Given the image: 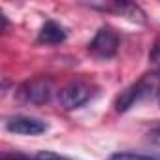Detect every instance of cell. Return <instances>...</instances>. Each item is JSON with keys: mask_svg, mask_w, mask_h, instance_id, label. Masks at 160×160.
<instances>
[{"mask_svg": "<svg viewBox=\"0 0 160 160\" xmlns=\"http://www.w3.org/2000/svg\"><path fill=\"white\" fill-rule=\"evenodd\" d=\"M158 94H160V73L149 72L143 77H139L136 83H132L130 87L121 91V94L115 100V109L119 113H124L130 108H134L136 104L152 100Z\"/></svg>", "mask_w": 160, "mask_h": 160, "instance_id": "obj_1", "label": "cell"}, {"mask_svg": "<svg viewBox=\"0 0 160 160\" xmlns=\"http://www.w3.org/2000/svg\"><path fill=\"white\" fill-rule=\"evenodd\" d=\"M51 92H53V87H51V81L45 77H34V79H28L25 81L19 91H17V98L25 104H34V106H42L45 102H49L51 98Z\"/></svg>", "mask_w": 160, "mask_h": 160, "instance_id": "obj_2", "label": "cell"}, {"mask_svg": "<svg viewBox=\"0 0 160 160\" xmlns=\"http://www.w3.org/2000/svg\"><path fill=\"white\" fill-rule=\"evenodd\" d=\"M91 98H92V87L89 83H85V81H70L58 92V104L64 109L81 108Z\"/></svg>", "mask_w": 160, "mask_h": 160, "instance_id": "obj_3", "label": "cell"}, {"mask_svg": "<svg viewBox=\"0 0 160 160\" xmlns=\"http://www.w3.org/2000/svg\"><path fill=\"white\" fill-rule=\"evenodd\" d=\"M119 34L115 28L111 27H100V30L96 32V36L92 38V42L89 43V51L96 57V58H111L115 57L117 49H119Z\"/></svg>", "mask_w": 160, "mask_h": 160, "instance_id": "obj_4", "label": "cell"}, {"mask_svg": "<svg viewBox=\"0 0 160 160\" xmlns=\"http://www.w3.org/2000/svg\"><path fill=\"white\" fill-rule=\"evenodd\" d=\"M6 130L21 136H38L47 130V122L30 115H15L6 121Z\"/></svg>", "mask_w": 160, "mask_h": 160, "instance_id": "obj_5", "label": "cell"}, {"mask_svg": "<svg viewBox=\"0 0 160 160\" xmlns=\"http://www.w3.org/2000/svg\"><path fill=\"white\" fill-rule=\"evenodd\" d=\"M66 30L62 25H58L57 21H45L43 27L40 28L38 34V43H45V45H57L62 43L66 40Z\"/></svg>", "mask_w": 160, "mask_h": 160, "instance_id": "obj_6", "label": "cell"}, {"mask_svg": "<svg viewBox=\"0 0 160 160\" xmlns=\"http://www.w3.org/2000/svg\"><path fill=\"white\" fill-rule=\"evenodd\" d=\"M108 160H160V154H147V152H134V151H121L111 154Z\"/></svg>", "mask_w": 160, "mask_h": 160, "instance_id": "obj_7", "label": "cell"}, {"mask_svg": "<svg viewBox=\"0 0 160 160\" xmlns=\"http://www.w3.org/2000/svg\"><path fill=\"white\" fill-rule=\"evenodd\" d=\"M32 158H34V160H72V158L62 156V154L53 152V151H40V152H36Z\"/></svg>", "mask_w": 160, "mask_h": 160, "instance_id": "obj_8", "label": "cell"}, {"mask_svg": "<svg viewBox=\"0 0 160 160\" xmlns=\"http://www.w3.org/2000/svg\"><path fill=\"white\" fill-rule=\"evenodd\" d=\"M149 62L160 72V40L152 45V49H151V53H149Z\"/></svg>", "mask_w": 160, "mask_h": 160, "instance_id": "obj_9", "label": "cell"}, {"mask_svg": "<svg viewBox=\"0 0 160 160\" xmlns=\"http://www.w3.org/2000/svg\"><path fill=\"white\" fill-rule=\"evenodd\" d=\"M147 138H149V141H151V143H154V145H158V147H160V124H156L154 128H151V130H149V134H147Z\"/></svg>", "mask_w": 160, "mask_h": 160, "instance_id": "obj_10", "label": "cell"}, {"mask_svg": "<svg viewBox=\"0 0 160 160\" xmlns=\"http://www.w3.org/2000/svg\"><path fill=\"white\" fill-rule=\"evenodd\" d=\"M2 160H34V158H28L19 152H8V154H2Z\"/></svg>", "mask_w": 160, "mask_h": 160, "instance_id": "obj_11", "label": "cell"}]
</instances>
